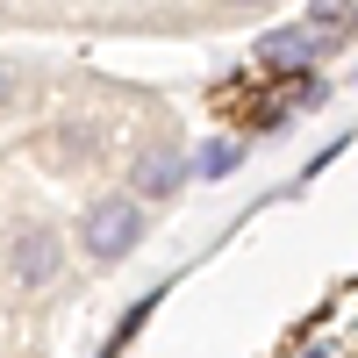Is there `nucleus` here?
<instances>
[{
	"label": "nucleus",
	"instance_id": "nucleus-1",
	"mask_svg": "<svg viewBox=\"0 0 358 358\" xmlns=\"http://www.w3.org/2000/svg\"><path fill=\"white\" fill-rule=\"evenodd\" d=\"M280 0H0V22H65V29H222Z\"/></svg>",
	"mask_w": 358,
	"mask_h": 358
}]
</instances>
